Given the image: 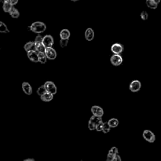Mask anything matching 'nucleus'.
Listing matches in <instances>:
<instances>
[{
	"label": "nucleus",
	"mask_w": 161,
	"mask_h": 161,
	"mask_svg": "<svg viewBox=\"0 0 161 161\" xmlns=\"http://www.w3.org/2000/svg\"><path fill=\"white\" fill-rule=\"evenodd\" d=\"M31 30L35 34H40L43 33L46 30V25L44 23L41 22H36L33 23L32 25L30 26Z\"/></svg>",
	"instance_id": "1"
},
{
	"label": "nucleus",
	"mask_w": 161,
	"mask_h": 161,
	"mask_svg": "<svg viewBox=\"0 0 161 161\" xmlns=\"http://www.w3.org/2000/svg\"><path fill=\"white\" fill-rule=\"evenodd\" d=\"M47 93L54 95L57 93V87L55 84L52 81H47L44 84Z\"/></svg>",
	"instance_id": "2"
},
{
	"label": "nucleus",
	"mask_w": 161,
	"mask_h": 161,
	"mask_svg": "<svg viewBox=\"0 0 161 161\" xmlns=\"http://www.w3.org/2000/svg\"><path fill=\"white\" fill-rule=\"evenodd\" d=\"M143 137L149 143H154L156 141V137L154 134L149 130H145L143 132Z\"/></svg>",
	"instance_id": "3"
},
{
	"label": "nucleus",
	"mask_w": 161,
	"mask_h": 161,
	"mask_svg": "<svg viewBox=\"0 0 161 161\" xmlns=\"http://www.w3.org/2000/svg\"><path fill=\"white\" fill-rule=\"evenodd\" d=\"M44 53L46 55L47 59H49V60H54L57 57L56 51L52 47L46 48Z\"/></svg>",
	"instance_id": "4"
},
{
	"label": "nucleus",
	"mask_w": 161,
	"mask_h": 161,
	"mask_svg": "<svg viewBox=\"0 0 161 161\" xmlns=\"http://www.w3.org/2000/svg\"><path fill=\"white\" fill-rule=\"evenodd\" d=\"M42 43L43 44V45L46 48L52 47L53 45V38L51 35H46V36L42 38Z\"/></svg>",
	"instance_id": "5"
},
{
	"label": "nucleus",
	"mask_w": 161,
	"mask_h": 161,
	"mask_svg": "<svg viewBox=\"0 0 161 161\" xmlns=\"http://www.w3.org/2000/svg\"><path fill=\"white\" fill-rule=\"evenodd\" d=\"M141 88V82L138 80H135L130 83L129 89L132 92H137Z\"/></svg>",
	"instance_id": "6"
},
{
	"label": "nucleus",
	"mask_w": 161,
	"mask_h": 161,
	"mask_svg": "<svg viewBox=\"0 0 161 161\" xmlns=\"http://www.w3.org/2000/svg\"><path fill=\"white\" fill-rule=\"evenodd\" d=\"M110 61H111V62L113 65H115V66H118V65L121 64L122 62H123V59H122L121 56H120V55L114 54L112 56Z\"/></svg>",
	"instance_id": "7"
},
{
	"label": "nucleus",
	"mask_w": 161,
	"mask_h": 161,
	"mask_svg": "<svg viewBox=\"0 0 161 161\" xmlns=\"http://www.w3.org/2000/svg\"><path fill=\"white\" fill-rule=\"evenodd\" d=\"M91 112L93 116H96L98 117H102L104 115V111L103 108L98 106H93L91 108Z\"/></svg>",
	"instance_id": "8"
},
{
	"label": "nucleus",
	"mask_w": 161,
	"mask_h": 161,
	"mask_svg": "<svg viewBox=\"0 0 161 161\" xmlns=\"http://www.w3.org/2000/svg\"><path fill=\"white\" fill-rule=\"evenodd\" d=\"M112 52L114 53V54H118L120 55V53H121L123 50V47L122 45L120 44H114L112 46L111 48Z\"/></svg>",
	"instance_id": "9"
},
{
	"label": "nucleus",
	"mask_w": 161,
	"mask_h": 161,
	"mask_svg": "<svg viewBox=\"0 0 161 161\" xmlns=\"http://www.w3.org/2000/svg\"><path fill=\"white\" fill-rule=\"evenodd\" d=\"M118 154V150L117 147H113L110 149L106 158V161H112L113 158Z\"/></svg>",
	"instance_id": "10"
},
{
	"label": "nucleus",
	"mask_w": 161,
	"mask_h": 161,
	"mask_svg": "<svg viewBox=\"0 0 161 161\" xmlns=\"http://www.w3.org/2000/svg\"><path fill=\"white\" fill-rule=\"evenodd\" d=\"M27 56L28 59L31 61L34 62H38V52L37 51H29L27 52Z\"/></svg>",
	"instance_id": "11"
},
{
	"label": "nucleus",
	"mask_w": 161,
	"mask_h": 161,
	"mask_svg": "<svg viewBox=\"0 0 161 161\" xmlns=\"http://www.w3.org/2000/svg\"><path fill=\"white\" fill-rule=\"evenodd\" d=\"M22 89L24 93L27 95H31L32 94V88L28 82H24L22 84Z\"/></svg>",
	"instance_id": "12"
},
{
	"label": "nucleus",
	"mask_w": 161,
	"mask_h": 161,
	"mask_svg": "<svg viewBox=\"0 0 161 161\" xmlns=\"http://www.w3.org/2000/svg\"><path fill=\"white\" fill-rule=\"evenodd\" d=\"M84 35L86 39L88 41L93 40L94 37V31L93 30V29L91 28H88L86 29Z\"/></svg>",
	"instance_id": "13"
},
{
	"label": "nucleus",
	"mask_w": 161,
	"mask_h": 161,
	"mask_svg": "<svg viewBox=\"0 0 161 161\" xmlns=\"http://www.w3.org/2000/svg\"><path fill=\"white\" fill-rule=\"evenodd\" d=\"M24 49L27 52L29 51H36L35 42H29L26 43L25 45Z\"/></svg>",
	"instance_id": "14"
},
{
	"label": "nucleus",
	"mask_w": 161,
	"mask_h": 161,
	"mask_svg": "<svg viewBox=\"0 0 161 161\" xmlns=\"http://www.w3.org/2000/svg\"><path fill=\"white\" fill-rule=\"evenodd\" d=\"M53 98V95L49 93H46L44 94L43 95H42L40 96V99L42 101H45V102H49V101H52Z\"/></svg>",
	"instance_id": "15"
},
{
	"label": "nucleus",
	"mask_w": 161,
	"mask_h": 161,
	"mask_svg": "<svg viewBox=\"0 0 161 161\" xmlns=\"http://www.w3.org/2000/svg\"><path fill=\"white\" fill-rule=\"evenodd\" d=\"M70 32L67 29H63L60 33V37L61 39H68L70 37Z\"/></svg>",
	"instance_id": "16"
},
{
	"label": "nucleus",
	"mask_w": 161,
	"mask_h": 161,
	"mask_svg": "<svg viewBox=\"0 0 161 161\" xmlns=\"http://www.w3.org/2000/svg\"><path fill=\"white\" fill-rule=\"evenodd\" d=\"M35 49H36V51L37 52L44 53L45 50H46V47H44L42 43L39 42H35Z\"/></svg>",
	"instance_id": "17"
},
{
	"label": "nucleus",
	"mask_w": 161,
	"mask_h": 161,
	"mask_svg": "<svg viewBox=\"0 0 161 161\" xmlns=\"http://www.w3.org/2000/svg\"><path fill=\"white\" fill-rule=\"evenodd\" d=\"M9 13H10L11 16L13 18H18L20 16V13L18 10L13 7L11 8V10L10 11Z\"/></svg>",
	"instance_id": "18"
},
{
	"label": "nucleus",
	"mask_w": 161,
	"mask_h": 161,
	"mask_svg": "<svg viewBox=\"0 0 161 161\" xmlns=\"http://www.w3.org/2000/svg\"><path fill=\"white\" fill-rule=\"evenodd\" d=\"M107 123H108V124L109 125L110 128H115L118 127V125L119 124V121L117 118H112L110 119Z\"/></svg>",
	"instance_id": "19"
},
{
	"label": "nucleus",
	"mask_w": 161,
	"mask_h": 161,
	"mask_svg": "<svg viewBox=\"0 0 161 161\" xmlns=\"http://www.w3.org/2000/svg\"><path fill=\"white\" fill-rule=\"evenodd\" d=\"M38 62L41 64H46L47 62V57L44 52H38Z\"/></svg>",
	"instance_id": "20"
},
{
	"label": "nucleus",
	"mask_w": 161,
	"mask_h": 161,
	"mask_svg": "<svg viewBox=\"0 0 161 161\" xmlns=\"http://www.w3.org/2000/svg\"><path fill=\"white\" fill-rule=\"evenodd\" d=\"M89 121H91L92 123H93L96 126L98 123H99L100 122L102 121V117H96V116H92V117L89 119Z\"/></svg>",
	"instance_id": "21"
},
{
	"label": "nucleus",
	"mask_w": 161,
	"mask_h": 161,
	"mask_svg": "<svg viewBox=\"0 0 161 161\" xmlns=\"http://www.w3.org/2000/svg\"><path fill=\"white\" fill-rule=\"evenodd\" d=\"M13 6L11 5L10 3L8 2H5L3 3V9L5 11V12H10V11L11 10Z\"/></svg>",
	"instance_id": "22"
},
{
	"label": "nucleus",
	"mask_w": 161,
	"mask_h": 161,
	"mask_svg": "<svg viewBox=\"0 0 161 161\" xmlns=\"http://www.w3.org/2000/svg\"><path fill=\"white\" fill-rule=\"evenodd\" d=\"M10 32L8 27L4 23L2 22H0V33H4V34H7V33Z\"/></svg>",
	"instance_id": "23"
},
{
	"label": "nucleus",
	"mask_w": 161,
	"mask_h": 161,
	"mask_svg": "<svg viewBox=\"0 0 161 161\" xmlns=\"http://www.w3.org/2000/svg\"><path fill=\"white\" fill-rule=\"evenodd\" d=\"M146 5H147L148 8L151 9H156L157 7V5L153 0H147V1H146Z\"/></svg>",
	"instance_id": "24"
},
{
	"label": "nucleus",
	"mask_w": 161,
	"mask_h": 161,
	"mask_svg": "<svg viewBox=\"0 0 161 161\" xmlns=\"http://www.w3.org/2000/svg\"><path fill=\"white\" fill-rule=\"evenodd\" d=\"M46 93H47V91L46 90V89H45L44 85L41 86L40 87L38 88L37 91V93L38 94V95H39L40 96H41L42 95H43L44 94Z\"/></svg>",
	"instance_id": "25"
},
{
	"label": "nucleus",
	"mask_w": 161,
	"mask_h": 161,
	"mask_svg": "<svg viewBox=\"0 0 161 161\" xmlns=\"http://www.w3.org/2000/svg\"><path fill=\"white\" fill-rule=\"evenodd\" d=\"M110 129H111V128L109 126V125L108 124V123H104L103 125V129H102V132L104 133H108L110 131Z\"/></svg>",
	"instance_id": "26"
},
{
	"label": "nucleus",
	"mask_w": 161,
	"mask_h": 161,
	"mask_svg": "<svg viewBox=\"0 0 161 161\" xmlns=\"http://www.w3.org/2000/svg\"><path fill=\"white\" fill-rule=\"evenodd\" d=\"M103 125H104V123L103 122V121L100 122L99 123H98L96 125V128H95V130H96L97 132H101V131H102Z\"/></svg>",
	"instance_id": "27"
},
{
	"label": "nucleus",
	"mask_w": 161,
	"mask_h": 161,
	"mask_svg": "<svg viewBox=\"0 0 161 161\" xmlns=\"http://www.w3.org/2000/svg\"><path fill=\"white\" fill-rule=\"evenodd\" d=\"M68 39H61L60 40V46L62 48H64L67 46L68 44Z\"/></svg>",
	"instance_id": "28"
},
{
	"label": "nucleus",
	"mask_w": 161,
	"mask_h": 161,
	"mask_svg": "<svg viewBox=\"0 0 161 161\" xmlns=\"http://www.w3.org/2000/svg\"><path fill=\"white\" fill-rule=\"evenodd\" d=\"M141 16L142 20H147L148 15V13H147V11H143L141 13Z\"/></svg>",
	"instance_id": "29"
},
{
	"label": "nucleus",
	"mask_w": 161,
	"mask_h": 161,
	"mask_svg": "<svg viewBox=\"0 0 161 161\" xmlns=\"http://www.w3.org/2000/svg\"><path fill=\"white\" fill-rule=\"evenodd\" d=\"M88 128L90 130H95V128H96V125H95L93 123H92L91 121L89 120Z\"/></svg>",
	"instance_id": "30"
},
{
	"label": "nucleus",
	"mask_w": 161,
	"mask_h": 161,
	"mask_svg": "<svg viewBox=\"0 0 161 161\" xmlns=\"http://www.w3.org/2000/svg\"><path fill=\"white\" fill-rule=\"evenodd\" d=\"M6 2H8L10 3L13 6L15 5H16L18 3V0H7V1Z\"/></svg>",
	"instance_id": "31"
},
{
	"label": "nucleus",
	"mask_w": 161,
	"mask_h": 161,
	"mask_svg": "<svg viewBox=\"0 0 161 161\" xmlns=\"http://www.w3.org/2000/svg\"><path fill=\"white\" fill-rule=\"evenodd\" d=\"M112 161H121V157L119 156L118 154H117V156H115L113 158V159L112 160Z\"/></svg>",
	"instance_id": "32"
},
{
	"label": "nucleus",
	"mask_w": 161,
	"mask_h": 161,
	"mask_svg": "<svg viewBox=\"0 0 161 161\" xmlns=\"http://www.w3.org/2000/svg\"><path fill=\"white\" fill-rule=\"evenodd\" d=\"M42 37L40 35H38V36L35 38V42H42Z\"/></svg>",
	"instance_id": "33"
},
{
	"label": "nucleus",
	"mask_w": 161,
	"mask_h": 161,
	"mask_svg": "<svg viewBox=\"0 0 161 161\" xmlns=\"http://www.w3.org/2000/svg\"><path fill=\"white\" fill-rule=\"evenodd\" d=\"M23 161H35L34 159H25Z\"/></svg>",
	"instance_id": "34"
},
{
	"label": "nucleus",
	"mask_w": 161,
	"mask_h": 161,
	"mask_svg": "<svg viewBox=\"0 0 161 161\" xmlns=\"http://www.w3.org/2000/svg\"><path fill=\"white\" fill-rule=\"evenodd\" d=\"M153 1H154L155 3H156L157 5H158V4H159V3H160V0H153Z\"/></svg>",
	"instance_id": "35"
},
{
	"label": "nucleus",
	"mask_w": 161,
	"mask_h": 161,
	"mask_svg": "<svg viewBox=\"0 0 161 161\" xmlns=\"http://www.w3.org/2000/svg\"><path fill=\"white\" fill-rule=\"evenodd\" d=\"M0 1H1V3H3L7 1V0H0Z\"/></svg>",
	"instance_id": "36"
},
{
	"label": "nucleus",
	"mask_w": 161,
	"mask_h": 161,
	"mask_svg": "<svg viewBox=\"0 0 161 161\" xmlns=\"http://www.w3.org/2000/svg\"><path fill=\"white\" fill-rule=\"evenodd\" d=\"M71 1H79V0H71Z\"/></svg>",
	"instance_id": "37"
},
{
	"label": "nucleus",
	"mask_w": 161,
	"mask_h": 161,
	"mask_svg": "<svg viewBox=\"0 0 161 161\" xmlns=\"http://www.w3.org/2000/svg\"></svg>",
	"instance_id": "38"
}]
</instances>
